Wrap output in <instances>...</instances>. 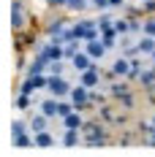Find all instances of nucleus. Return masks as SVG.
<instances>
[{
	"instance_id": "f257e3e1",
	"label": "nucleus",
	"mask_w": 155,
	"mask_h": 157,
	"mask_svg": "<svg viewBox=\"0 0 155 157\" xmlns=\"http://www.w3.org/2000/svg\"><path fill=\"white\" fill-rule=\"evenodd\" d=\"M71 33L79 41H95V38H101V27H98V19L95 16H82L79 22L71 25Z\"/></svg>"
},
{
	"instance_id": "f03ea898",
	"label": "nucleus",
	"mask_w": 155,
	"mask_h": 157,
	"mask_svg": "<svg viewBox=\"0 0 155 157\" xmlns=\"http://www.w3.org/2000/svg\"><path fill=\"white\" fill-rule=\"evenodd\" d=\"M30 27V14L25 0H14L11 3V33H25Z\"/></svg>"
},
{
	"instance_id": "7ed1b4c3",
	"label": "nucleus",
	"mask_w": 155,
	"mask_h": 157,
	"mask_svg": "<svg viewBox=\"0 0 155 157\" xmlns=\"http://www.w3.org/2000/svg\"><path fill=\"white\" fill-rule=\"evenodd\" d=\"M71 90H74V84L65 76H49L47 78V92L55 95V98H71Z\"/></svg>"
},
{
	"instance_id": "20e7f679",
	"label": "nucleus",
	"mask_w": 155,
	"mask_h": 157,
	"mask_svg": "<svg viewBox=\"0 0 155 157\" xmlns=\"http://www.w3.org/2000/svg\"><path fill=\"white\" fill-rule=\"evenodd\" d=\"M71 100H74L76 111H95L93 100H90V90H87L84 84H74V90H71Z\"/></svg>"
},
{
	"instance_id": "39448f33",
	"label": "nucleus",
	"mask_w": 155,
	"mask_h": 157,
	"mask_svg": "<svg viewBox=\"0 0 155 157\" xmlns=\"http://www.w3.org/2000/svg\"><path fill=\"white\" fill-rule=\"evenodd\" d=\"M79 84H84L87 90H98V87L104 84V73H101V68L93 65V68L82 71V73H79Z\"/></svg>"
},
{
	"instance_id": "423d86ee",
	"label": "nucleus",
	"mask_w": 155,
	"mask_h": 157,
	"mask_svg": "<svg viewBox=\"0 0 155 157\" xmlns=\"http://www.w3.org/2000/svg\"><path fill=\"white\" fill-rule=\"evenodd\" d=\"M60 144L63 146H84V133L79 130V127H63L60 133Z\"/></svg>"
},
{
	"instance_id": "0eeeda50",
	"label": "nucleus",
	"mask_w": 155,
	"mask_h": 157,
	"mask_svg": "<svg viewBox=\"0 0 155 157\" xmlns=\"http://www.w3.org/2000/svg\"><path fill=\"white\" fill-rule=\"evenodd\" d=\"M35 109L41 111V114H47L49 119H60V117H57V109H60V98H55V95H49V92H47V98H41Z\"/></svg>"
},
{
	"instance_id": "6e6552de",
	"label": "nucleus",
	"mask_w": 155,
	"mask_h": 157,
	"mask_svg": "<svg viewBox=\"0 0 155 157\" xmlns=\"http://www.w3.org/2000/svg\"><path fill=\"white\" fill-rule=\"evenodd\" d=\"M68 65H71V68H74L76 73H82V71H87V68H93V65H98V63H95L93 57H90V54H87V52L82 49V52H76V54H74V57L68 60Z\"/></svg>"
},
{
	"instance_id": "1a4fd4ad",
	"label": "nucleus",
	"mask_w": 155,
	"mask_h": 157,
	"mask_svg": "<svg viewBox=\"0 0 155 157\" xmlns=\"http://www.w3.org/2000/svg\"><path fill=\"white\" fill-rule=\"evenodd\" d=\"M84 52H87V54L93 57L95 63H98V60H104V57H106V54H109L106 44H104L101 38H95V41H84Z\"/></svg>"
},
{
	"instance_id": "9d476101",
	"label": "nucleus",
	"mask_w": 155,
	"mask_h": 157,
	"mask_svg": "<svg viewBox=\"0 0 155 157\" xmlns=\"http://www.w3.org/2000/svg\"><path fill=\"white\" fill-rule=\"evenodd\" d=\"M106 92L112 95V100H120L123 95H128V92H131V81H128V78H117V81L106 84Z\"/></svg>"
},
{
	"instance_id": "9b49d317",
	"label": "nucleus",
	"mask_w": 155,
	"mask_h": 157,
	"mask_svg": "<svg viewBox=\"0 0 155 157\" xmlns=\"http://www.w3.org/2000/svg\"><path fill=\"white\" fill-rule=\"evenodd\" d=\"M14 111H19V114H27V111H33V95H25V92H14Z\"/></svg>"
},
{
	"instance_id": "f8f14e48",
	"label": "nucleus",
	"mask_w": 155,
	"mask_h": 157,
	"mask_svg": "<svg viewBox=\"0 0 155 157\" xmlns=\"http://www.w3.org/2000/svg\"><path fill=\"white\" fill-rule=\"evenodd\" d=\"M33 136H35V146H38V149H52L55 144H60L49 127H47V130H41V133H33Z\"/></svg>"
},
{
	"instance_id": "ddd939ff",
	"label": "nucleus",
	"mask_w": 155,
	"mask_h": 157,
	"mask_svg": "<svg viewBox=\"0 0 155 157\" xmlns=\"http://www.w3.org/2000/svg\"><path fill=\"white\" fill-rule=\"evenodd\" d=\"M109 68H112L120 78H128V73H131V60H128L125 54H117V57H114V63L109 65Z\"/></svg>"
},
{
	"instance_id": "4468645a",
	"label": "nucleus",
	"mask_w": 155,
	"mask_h": 157,
	"mask_svg": "<svg viewBox=\"0 0 155 157\" xmlns=\"http://www.w3.org/2000/svg\"><path fill=\"white\" fill-rule=\"evenodd\" d=\"M95 117L104 122V125H109L112 127V122H114V117H117V111H114V106L112 103H104V106H98L95 109Z\"/></svg>"
},
{
	"instance_id": "2eb2a0df",
	"label": "nucleus",
	"mask_w": 155,
	"mask_h": 157,
	"mask_svg": "<svg viewBox=\"0 0 155 157\" xmlns=\"http://www.w3.org/2000/svg\"><path fill=\"white\" fill-rule=\"evenodd\" d=\"M136 84H139L141 90H147L150 84H155V63H150V60H147V65H144V71H141V76H139V81H136Z\"/></svg>"
},
{
	"instance_id": "dca6fc26",
	"label": "nucleus",
	"mask_w": 155,
	"mask_h": 157,
	"mask_svg": "<svg viewBox=\"0 0 155 157\" xmlns=\"http://www.w3.org/2000/svg\"><path fill=\"white\" fill-rule=\"evenodd\" d=\"M63 127H79L82 130V125H84V117H82V111H71V114H65L60 119Z\"/></svg>"
},
{
	"instance_id": "f3484780",
	"label": "nucleus",
	"mask_w": 155,
	"mask_h": 157,
	"mask_svg": "<svg viewBox=\"0 0 155 157\" xmlns=\"http://www.w3.org/2000/svg\"><path fill=\"white\" fill-rule=\"evenodd\" d=\"M136 44H139L141 54H144V57H150V54L155 52V35H139V38H136Z\"/></svg>"
},
{
	"instance_id": "a211bd4d",
	"label": "nucleus",
	"mask_w": 155,
	"mask_h": 157,
	"mask_svg": "<svg viewBox=\"0 0 155 157\" xmlns=\"http://www.w3.org/2000/svg\"><path fill=\"white\" fill-rule=\"evenodd\" d=\"M87 6H93L90 0H65V11L68 14H82L87 11Z\"/></svg>"
},
{
	"instance_id": "6ab92c4d",
	"label": "nucleus",
	"mask_w": 155,
	"mask_h": 157,
	"mask_svg": "<svg viewBox=\"0 0 155 157\" xmlns=\"http://www.w3.org/2000/svg\"><path fill=\"white\" fill-rule=\"evenodd\" d=\"M65 63H68V60H52V63H49V76H65Z\"/></svg>"
},
{
	"instance_id": "aec40b11",
	"label": "nucleus",
	"mask_w": 155,
	"mask_h": 157,
	"mask_svg": "<svg viewBox=\"0 0 155 157\" xmlns=\"http://www.w3.org/2000/svg\"><path fill=\"white\" fill-rule=\"evenodd\" d=\"M117 103H120V109H125V111H136V95L128 92V95H123Z\"/></svg>"
},
{
	"instance_id": "412c9836",
	"label": "nucleus",
	"mask_w": 155,
	"mask_h": 157,
	"mask_svg": "<svg viewBox=\"0 0 155 157\" xmlns=\"http://www.w3.org/2000/svg\"><path fill=\"white\" fill-rule=\"evenodd\" d=\"M117 52H120V54H125L128 60H131V57H139V54H141V49H139V44H136V41H133V44H128V46H120Z\"/></svg>"
},
{
	"instance_id": "4be33fe9",
	"label": "nucleus",
	"mask_w": 155,
	"mask_h": 157,
	"mask_svg": "<svg viewBox=\"0 0 155 157\" xmlns=\"http://www.w3.org/2000/svg\"><path fill=\"white\" fill-rule=\"evenodd\" d=\"M131 114H133V111H125V109H123V114H117V117H114L112 127H125V125H131Z\"/></svg>"
},
{
	"instance_id": "5701e85b",
	"label": "nucleus",
	"mask_w": 155,
	"mask_h": 157,
	"mask_svg": "<svg viewBox=\"0 0 155 157\" xmlns=\"http://www.w3.org/2000/svg\"><path fill=\"white\" fill-rule=\"evenodd\" d=\"M95 19H98V27H106V25H114V19H117V16H112L109 11H101Z\"/></svg>"
},
{
	"instance_id": "b1692460",
	"label": "nucleus",
	"mask_w": 155,
	"mask_h": 157,
	"mask_svg": "<svg viewBox=\"0 0 155 157\" xmlns=\"http://www.w3.org/2000/svg\"><path fill=\"white\" fill-rule=\"evenodd\" d=\"M49 11H65V0H47Z\"/></svg>"
},
{
	"instance_id": "393cba45",
	"label": "nucleus",
	"mask_w": 155,
	"mask_h": 157,
	"mask_svg": "<svg viewBox=\"0 0 155 157\" xmlns=\"http://www.w3.org/2000/svg\"><path fill=\"white\" fill-rule=\"evenodd\" d=\"M141 11L147 16H155V0H141Z\"/></svg>"
},
{
	"instance_id": "a878e982",
	"label": "nucleus",
	"mask_w": 155,
	"mask_h": 157,
	"mask_svg": "<svg viewBox=\"0 0 155 157\" xmlns=\"http://www.w3.org/2000/svg\"><path fill=\"white\" fill-rule=\"evenodd\" d=\"M109 8H125V0H109Z\"/></svg>"
},
{
	"instance_id": "bb28decb",
	"label": "nucleus",
	"mask_w": 155,
	"mask_h": 157,
	"mask_svg": "<svg viewBox=\"0 0 155 157\" xmlns=\"http://www.w3.org/2000/svg\"><path fill=\"white\" fill-rule=\"evenodd\" d=\"M150 136H153V138H147L144 144H147V146H153V149H155V127H153V133H150Z\"/></svg>"
},
{
	"instance_id": "cd10ccee",
	"label": "nucleus",
	"mask_w": 155,
	"mask_h": 157,
	"mask_svg": "<svg viewBox=\"0 0 155 157\" xmlns=\"http://www.w3.org/2000/svg\"><path fill=\"white\" fill-rule=\"evenodd\" d=\"M150 122H153V127H155V111H153V114H150Z\"/></svg>"
},
{
	"instance_id": "c85d7f7f",
	"label": "nucleus",
	"mask_w": 155,
	"mask_h": 157,
	"mask_svg": "<svg viewBox=\"0 0 155 157\" xmlns=\"http://www.w3.org/2000/svg\"><path fill=\"white\" fill-rule=\"evenodd\" d=\"M147 60H150V63H155V52H153V54H150V57H147Z\"/></svg>"
},
{
	"instance_id": "c756f323",
	"label": "nucleus",
	"mask_w": 155,
	"mask_h": 157,
	"mask_svg": "<svg viewBox=\"0 0 155 157\" xmlns=\"http://www.w3.org/2000/svg\"><path fill=\"white\" fill-rule=\"evenodd\" d=\"M90 3H95V0H90Z\"/></svg>"
},
{
	"instance_id": "7c9ffc66",
	"label": "nucleus",
	"mask_w": 155,
	"mask_h": 157,
	"mask_svg": "<svg viewBox=\"0 0 155 157\" xmlns=\"http://www.w3.org/2000/svg\"><path fill=\"white\" fill-rule=\"evenodd\" d=\"M44 3H47V0H44Z\"/></svg>"
},
{
	"instance_id": "2f4dec72",
	"label": "nucleus",
	"mask_w": 155,
	"mask_h": 157,
	"mask_svg": "<svg viewBox=\"0 0 155 157\" xmlns=\"http://www.w3.org/2000/svg\"><path fill=\"white\" fill-rule=\"evenodd\" d=\"M139 3H141V0H139Z\"/></svg>"
}]
</instances>
